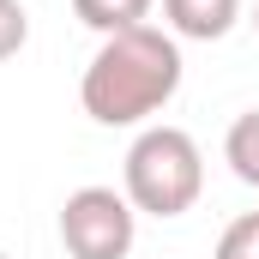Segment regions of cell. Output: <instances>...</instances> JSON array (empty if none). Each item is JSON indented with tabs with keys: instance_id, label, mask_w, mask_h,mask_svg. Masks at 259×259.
Returning <instances> with one entry per match:
<instances>
[{
	"instance_id": "obj_9",
	"label": "cell",
	"mask_w": 259,
	"mask_h": 259,
	"mask_svg": "<svg viewBox=\"0 0 259 259\" xmlns=\"http://www.w3.org/2000/svg\"><path fill=\"white\" fill-rule=\"evenodd\" d=\"M0 259H12V253H0Z\"/></svg>"
},
{
	"instance_id": "obj_2",
	"label": "cell",
	"mask_w": 259,
	"mask_h": 259,
	"mask_svg": "<svg viewBox=\"0 0 259 259\" xmlns=\"http://www.w3.org/2000/svg\"><path fill=\"white\" fill-rule=\"evenodd\" d=\"M121 193L133 199L139 217H187L205 193V151L187 127H139L127 145V169H121Z\"/></svg>"
},
{
	"instance_id": "obj_7",
	"label": "cell",
	"mask_w": 259,
	"mask_h": 259,
	"mask_svg": "<svg viewBox=\"0 0 259 259\" xmlns=\"http://www.w3.org/2000/svg\"><path fill=\"white\" fill-rule=\"evenodd\" d=\"M211 259H259V211L235 217V223L217 235V253Z\"/></svg>"
},
{
	"instance_id": "obj_10",
	"label": "cell",
	"mask_w": 259,
	"mask_h": 259,
	"mask_svg": "<svg viewBox=\"0 0 259 259\" xmlns=\"http://www.w3.org/2000/svg\"><path fill=\"white\" fill-rule=\"evenodd\" d=\"M253 24H259V12H253Z\"/></svg>"
},
{
	"instance_id": "obj_4",
	"label": "cell",
	"mask_w": 259,
	"mask_h": 259,
	"mask_svg": "<svg viewBox=\"0 0 259 259\" xmlns=\"http://www.w3.org/2000/svg\"><path fill=\"white\" fill-rule=\"evenodd\" d=\"M175 42H223L241 18V0H163Z\"/></svg>"
},
{
	"instance_id": "obj_8",
	"label": "cell",
	"mask_w": 259,
	"mask_h": 259,
	"mask_svg": "<svg viewBox=\"0 0 259 259\" xmlns=\"http://www.w3.org/2000/svg\"><path fill=\"white\" fill-rule=\"evenodd\" d=\"M24 42H30V12H24V0H0V61H12Z\"/></svg>"
},
{
	"instance_id": "obj_1",
	"label": "cell",
	"mask_w": 259,
	"mask_h": 259,
	"mask_svg": "<svg viewBox=\"0 0 259 259\" xmlns=\"http://www.w3.org/2000/svg\"><path fill=\"white\" fill-rule=\"evenodd\" d=\"M181 91V42L157 24L115 30L78 78V103L97 127H145Z\"/></svg>"
},
{
	"instance_id": "obj_6",
	"label": "cell",
	"mask_w": 259,
	"mask_h": 259,
	"mask_svg": "<svg viewBox=\"0 0 259 259\" xmlns=\"http://www.w3.org/2000/svg\"><path fill=\"white\" fill-rule=\"evenodd\" d=\"M223 163L235 169V181L259 187V109H247V115L229 121V133H223Z\"/></svg>"
},
{
	"instance_id": "obj_5",
	"label": "cell",
	"mask_w": 259,
	"mask_h": 259,
	"mask_svg": "<svg viewBox=\"0 0 259 259\" xmlns=\"http://www.w3.org/2000/svg\"><path fill=\"white\" fill-rule=\"evenodd\" d=\"M157 0H72V18L97 36H115V30H139L151 18Z\"/></svg>"
},
{
	"instance_id": "obj_3",
	"label": "cell",
	"mask_w": 259,
	"mask_h": 259,
	"mask_svg": "<svg viewBox=\"0 0 259 259\" xmlns=\"http://www.w3.org/2000/svg\"><path fill=\"white\" fill-rule=\"evenodd\" d=\"M139 241V211L115 187H72L61 205V247L66 259H127Z\"/></svg>"
}]
</instances>
